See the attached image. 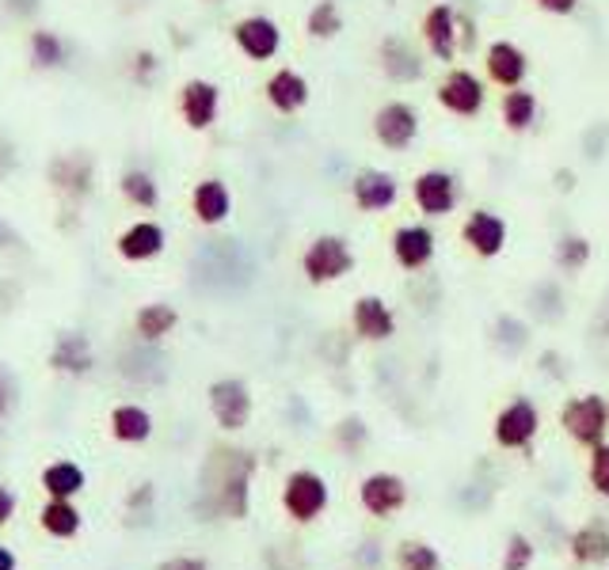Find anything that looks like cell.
I'll return each instance as SVG.
<instances>
[{
  "label": "cell",
  "mask_w": 609,
  "mask_h": 570,
  "mask_svg": "<svg viewBox=\"0 0 609 570\" xmlns=\"http://www.w3.org/2000/svg\"><path fill=\"white\" fill-rule=\"evenodd\" d=\"M435 100L438 107L457 118H480L488 107V85L472 69H465V65H450L445 77L438 80Z\"/></svg>",
  "instance_id": "2"
},
{
  "label": "cell",
  "mask_w": 609,
  "mask_h": 570,
  "mask_svg": "<svg viewBox=\"0 0 609 570\" xmlns=\"http://www.w3.org/2000/svg\"><path fill=\"white\" fill-rule=\"evenodd\" d=\"M400 567L404 570H435L438 555L427 544H404L400 547Z\"/></svg>",
  "instance_id": "35"
},
{
  "label": "cell",
  "mask_w": 609,
  "mask_h": 570,
  "mask_svg": "<svg viewBox=\"0 0 609 570\" xmlns=\"http://www.w3.org/2000/svg\"><path fill=\"white\" fill-rule=\"evenodd\" d=\"M351 202L362 213H385L400 202V179L385 168H362L351 179Z\"/></svg>",
  "instance_id": "12"
},
{
  "label": "cell",
  "mask_w": 609,
  "mask_h": 570,
  "mask_svg": "<svg viewBox=\"0 0 609 570\" xmlns=\"http://www.w3.org/2000/svg\"><path fill=\"white\" fill-rule=\"evenodd\" d=\"M50 370L65 373V377H85V373L95 370V347L85 332H65L54 339V350H50Z\"/></svg>",
  "instance_id": "20"
},
{
  "label": "cell",
  "mask_w": 609,
  "mask_h": 570,
  "mask_svg": "<svg viewBox=\"0 0 609 570\" xmlns=\"http://www.w3.org/2000/svg\"><path fill=\"white\" fill-rule=\"evenodd\" d=\"M556 191H575V171L571 168H556Z\"/></svg>",
  "instance_id": "45"
},
{
  "label": "cell",
  "mask_w": 609,
  "mask_h": 570,
  "mask_svg": "<svg viewBox=\"0 0 609 570\" xmlns=\"http://www.w3.org/2000/svg\"><path fill=\"white\" fill-rule=\"evenodd\" d=\"M533 4H537V9L545 12V16H560V20H568V16H575L579 4H583V0H533Z\"/></svg>",
  "instance_id": "40"
},
{
  "label": "cell",
  "mask_w": 609,
  "mask_h": 570,
  "mask_svg": "<svg viewBox=\"0 0 609 570\" xmlns=\"http://www.w3.org/2000/svg\"><path fill=\"white\" fill-rule=\"evenodd\" d=\"M111 433L122 445H141V441L153 438V415L141 403H118L111 411Z\"/></svg>",
  "instance_id": "25"
},
{
  "label": "cell",
  "mask_w": 609,
  "mask_h": 570,
  "mask_svg": "<svg viewBox=\"0 0 609 570\" xmlns=\"http://www.w3.org/2000/svg\"><path fill=\"white\" fill-rule=\"evenodd\" d=\"M118 191L130 202L133 209H157L160 206V183L153 179V171L145 168H126L118 179Z\"/></svg>",
  "instance_id": "30"
},
{
  "label": "cell",
  "mask_w": 609,
  "mask_h": 570,
  "mask_svg": "<svg viewBox=\"0 0 609 570\" xmlns=\"http://www.w3.org/2000/svg\"><path fill=\"white\" fill-rule=\"evenodd\" d=\"M591 483L598 487L601 494H609V445H606V441H598V445H594V456H591Z\"/></svg>",
  "instance_id": "37"
},
{
  "label": "cell",
  "mask_w": 609,
  "mask_h": 570,
  "mask_svg": "<svg viewBox=\"0 0 609 570\" xmlns=\"http://www.w3.org/2000/svg\"><path fill=\"white\" fill-rule=\"evenodd\" d=\"M560 423L579 445H598L606 438V426H609V403L601 396H579L571 400L568 407L560 411Z\"/></svg>",
  "instance_id": "10"
},
{
  "label": "cell",
  "mask_w": 609,
  "mask_h": 570,
  "mask_svg": "<svg viewBox=\"0 0 609 570\" xmlns=\"http://www.w3.org/2000/svg\"><path fill=\"white\" fill-rule=\"evenodd\" d=\"M507 236H510V229H507V221H503L495 209H472L469 217H465V224H462V239H465V247H469L477 259H495V255H503V247H507Z\"/></svg>",
  "instance_id": "13"
},
{
  "label": "cell",
  "mask_w": 609,
  "mask_h": 570,
  "mask_svg": "<svg viewBox=\"0 0 609 570\" xmlns=\"http://www.w3.org/2000/svg\"><path fill=\"white\" fill-rule=\"evenodd\" d=\"M537 407H533L530 400H515L510 407L500 411V418H495V441L507 449H522L533 441V433H537Z\"/></svg>",
  "instance_id": "22"
},
{
  "label": "cell",
  "mask_w": 609,
  "mask_h": 570,
  "mask_svg": "<svg viewBox=\"0 0 609 570\" xmlns=\"http://www.w3.org/2000/svg\"><path fill=\"white\" fill-rule=\"evenodd\" d=\"M165 247H168V232H165V224H157V221H133V224H126L122 232H118V239H115V251H118V259L122 262H153V259H160L165 255Z\"/></svg>",
  "instance_id": "16"
},
{
  "label": "cell",
  "mask_w": 609,
  "mask_h": 570,
  "mask_svg": "<svg viewBox=\"0 0 609 570\" xmlns=\"http://www.w3.org/2000/svg\"><path fill=\"white\" fill-rule=\"evenodd\" d=\"M0 570H16V552L0 544Z\"/></svg>",
  "instance_id": "46"
},
{
  "label": "cell",
  "mask_w": 609,
  "mask_h": 570,
  "mask_svg": "<svg viewBox=\"0 0 609 570\" xmlns=\"http://www.w3.org/2000/svg\"><path fill=\"white\" fill-rule=\"evenodd\" d=\"M537 115H541V103L537 95L530 92V88H510V92H503L500 100V122L507 126L510 133H526L537 126Z\"/></svg>",
  "instance_id": "24"
},
{
  "label": "cell",
  "mask_w": 609,
  "mask_h": 570,
  "mask_svg": "<svg viewBox=\"0 0 609 570\" xmlns=\"http://www.w3.org/2000/svg\"><path fill=\"white\" fill-rule=\"evenodd\" d=\"M571 552H575V559H583V562H606L609 559V529H606V521L583 524V529L575 532V540H571Z\"/></svg>",
  "instance_id": "32"
},
{
  "label": "cell",
  "mask_w": 609,
  "mask_h": 570,
  "mask_svg": "<svg viewBox=\"0 0 609 570\" xmlns=\"http://www.w3.org/2000/svg\"><path fill=\"white\" fill-rule=\"evenodd\" d=\"M176 324H180V312H176L172 305H165V301H157V305H141L138 316H133V332H138L145 342H160V339H168V335L176 332Z\"/></svg>",
  "instance_id": "27"
},
{
  "label": "cell",
  "mask_w": 609,
  "mask_h": 570,
  "mask_svg": "<svg viewBox=\"0 0 609 570\" xmlns=\"http://www.w3.org/2000/svg\"><path fill=\"white\" fill-rule=\"evenodd\" d=\"M4 9H9L16 20H31V16H39L42 0H4Z\"/></svg>",
  "instance_id": "42"
},
{
  "label": "cell",
  "mask_w": 609,
  "mask_h": 570,
  "mask_svg": "<svg viewBox=\"0 0 609 570\" xmlns=\"http://www.w3.org/2000/svg\"><path fill=\"white\" fill-rule=\"evenodd\" d=\"M263 95L278 115H301V111L309 107V100H313V88H309L304 73L282 65V69H274L271 77H267Z\"/></svg>",
  "instance_id": "18"
},
{
  "label": "cell",
  "mask_w": 609,
  "mask_h": 570,
  "mask_svg": "<svg viewBox=\"0 0 609 570\" xmlns=\"http://www.w3.org/2000/svg\"><path fill=\"white\" fill-rule=\"evenodd\" d=\"M377 62H381V73L392 80V85H415L427 73V62L415 50V42H407L404 35H389L377 47Z\"/></svg>",
  "instance_id": "17"
},
{
  "label": "cell",
  "mask_w": 609,
  "mask_h": 570,
  "mask_svg": "<svg viewBox=\"0 0 609 570\" xmlns=\"http://www.w3.org/2000/svg\"><path fill=\"white\" fill-rule=\"evenodd\" d=\"M530 559H533L530 540L515 536V540H510V552H507V559H503V567H507V570H526V562H530Z\"/></svg>",
  "instance_id": "39"
},
{
  "label": "cell",
  "mask_w": 609,
  "mask_h": 570,
  "mask_svg": "<svg viewBox=\"0 0 609 570\" xmlns=\"http://www.w3.org/2000/svg\"><path fill=\"white\" fill-rule=\"evenodd\" d=\"M423 118L407 100H385L374 111V141L389 153H407L419 141Z\"/></svg>",
  "instance_id": "3"
},
{
  "label": "cell",
  "mask_w": 609,
  "mask_h": 570,
  "mask_svg": "<svg viewBox=\"0 0 609 570\" xmlns=\"http://www.w3.org/2000/svg\"><path fill=\"white\" fill-rule=\"evenodd\" d=\"M484 77L503 92L522 88L530 77V54L515 39H492L484 47Z\"/></svg>",
  "instance_id": "7"
},
{
  "label": "cell",
  "mask_w": 609,
  "mask_h": 570,
  "mask_svg": "<svg viewBox=\"0 0 609 570\" xmlns=\"http://www.w3.org/2000/svg\"><path fill=\"white\" fill-rule=\"evenodd\" d=\"M206 400H210V415L218 418L221 430L236 433L248 426L251 418V392L244 380L236 377H221L210 385V392H206Z\"/></svg>",
  "instance_id": "8"
},
{
  "label": "cell",
  "mask_w": 609,
  "mask_h": 570,
  "mask_svg": "<svg viewBox=\"0 0 609 570\" xmlns=\"http://www.w3.org/2000/svg\"><path fill=\"white\" fill-rule=\"evenodd\" d=\"M362 506L377 517L392 514V509L404 506V483L397 476H389V471H377V476H370L362 483Z\"/></svg>",
  "instance_id": "26"
},
{
  "label": "cell",
  "mask_w": 609,
  "mask_h": 570,
  "mask_svg": "<svg viewBox=\"0 0 609 570\" xmlns=\"http://www.w3.org/2000/svg\"><path fill=\"white\" fill-rule=\"evenodd\" d=\"M594 247L586 236H579V232H563L560 239H556V267L563 270V274H579V270L591 262Z\"/></svg>",
  "instance_id": "33"
},
{
  "label": "cell",
  "mask_w": 609,
  "mask_h": 570,
  "mask_svg": "<svg viewBox=\"0 0 609 570\" xmlns=\"http://www.w3.org/2000/svg\"><path fill=\"white\" fill-rule=\"evenodd\" d=\"M9 244H16V232H12L9 224L0 221V247H9Z\"/></svg>",
  "instance_id": "47"
},
{
  "label": "cell",
  "mask_w": 609,
  "mask_h": 570,
  "mask_svg": "<svg viewBox=\"0 0 609 570\" xmlns=\"http://www.w3.org/2000/svg\"><path fill=\"white\" fill-rule=\"evenodd\" d=\"M50 186H54L62 198L69 202H80L88 198V194L95 191V164L88 153H62L50 160V171H47Z\"/></svg>",
  "instance_id": "11"
},
{
  "label": "cell",
  "mask_w": 609,
  "mask_h": 570,
  "mask_svg": "<svg viewBox=\"0 0 609 570\" xmlns=\"http://www.w3.org/2000/svg\"><path fill=\"white\" fill-rule=\"evenodd\" d=\"M435 251H438V236L427 221H407L392 232V259H397L400 270H412L415 274V270L430 267Z\"/></svg>",
  "instance_id": "14"
},
{
  "label": "cell",
  "mask_w": 609,
  "mask_h": 570,
  "mask_svg": "<svg viewBox=\"0 0 609 570\" xmlns=\"http://www.w3.org/2000/svg\"><path fill=\"white\" fill-rule=\"evenodd\" d=\"M39 524L54 540H73L80 532V524H85V517L73 506V498H50L47 506L39 509Z\"/></svg>",
  "instance_id": "28"
},
{
  "label": "cell",
  "mask_w": 609,
  "mask_h": 570,
  "mask_svg": "<svg viewBox=\"0 0 609 570\" xmlns=\"http://www.w3.org/2000/svg\"><path fill=\"white\" fill-rule=\"evenodd\" d=\"M351 324H354V332H359V339H366V342H389L392 335H397V316H392L389 305L374 294L354 301Z\"/></svg>",
  "instance_id": "21"
},
{
  "label": "cell",
  "mask_w": 609,
  "mask_h": 570,
  "mask_svg": "<svg viewBox=\"0 0 609 570\" xmlns=\"http://www.w3.org/2000/svg\"><path fill=\"white\" fill-rule=\"evenodd\" d=\"M160 570H206V562L198 555H176V559L160 562Z\"/></svg>",
  "instance_id": "43"
},
{
  "label": "cell",
  "mask_w": 609,
  "mask_h": 570,
  "mask_svg": "<svg viewBox=\"0 0 609 570\" xmlns=\"http://www.w3.org/2000/svg\"><path fill=\"white\" fill-rule=\"evenodd\" d=\"M221 115V88L206 77H191L180 88V118L191 133H206Z\"/></svg>",
  "instance_id": "9"
},
{
  "label": "cell",
  "mask_w": 609,
  "mask_h": 570,
  "mask_svg": "<svg viewBox=\"0 0 609 570\" xmlns=\"http://www.w3.org/2000/svg\"><path fill=\"white\" fill-rule=\"evenodd\" d=\"M609 148V122H598L583 133V156L586 160H601Z\"/></svg>",
  "instance_id": "36"
},
{
  "label": "cell",
  "mask_w": 609,
  "mask_h": 570,
  "mask_svg": "<svg viewBox=\"0 0 609 570\" xmlns=\"http://www.w3.org/2000/svg\"><path fill=\"white\" fill-rule=\"evenodd\" d=\"M12 514H16V494L9 487H0V529L12 521Z\"/></svg>",
  "instance_id": "44"
},
{
  "label": "cell",
  "mask_w": 609,
  "mask_h": 570,
  "mask_svg": "<svg viewBox=\"0 0 609 570\" xmlns=\"http://www.w3.org/2000/svg\"><path fill=\"white\" fill-rule=\"evenodd\" d=\"M354 247L347 236H336V232H324L313 244L304 247L301 255V274L313 285H332L339 277H347L354 270Z\"/></svg>",
  "instance_id": "1"
},
{
  "label": "cell",
  "mask_w": 609,
  "mask_h": 570,
  "mask_svg": "<svg viewBox=\"0 0 609 570\" xmlns=\"http://www.w3.org/2000/svg\"><path fill=\"white\" fill-rule=\"evenodd\" d=\"M419 39L427 47V54L435 62H442L450 69L457 57H462V47H457V9H453L450 0H438L423 12L419 20Z\"/></svg>",
  "instance_id": "5"
},
{
  "label": "cell",
  "mask_w": 609,
  "mask_h": 570,
  "mask_svg": "<svg viewBox=\"0 0 609 570\" xmlns=\"http://www.w3.org/2000/svg\"><path fill=\"white\" fill-rule=\"evenodd\" d=\"M12 407H16V380H12V373L0 370V418L9 415Z\"/></svg>",
  "instance_id": "41"
},
{
  "label": "cell",
  "mask_w": 609,
  "mask_h": 570,
  "mask_svg": "<svg viewBox=\"0 0 609 570\" xmlns=\"http://www.w3.org/2000/svg\"><path fill=\"white\" fill-rule=\"evenodd\" d=\"M477 42H480V27L469 12H457V47L462 54H477Z\"/></svg>",
  "instance_id": "38"
},
{
  "label": "cell",
  "mask_w": 609,
  "mask_h": 570,
  "mask_svg": "<svg viewBox=\"0 0 609 570\" xmlns=\"http://www.w3.org/2000/svg\"><path fill=\"white\" fill-rule=\"evenodd\" d=\"M233 42L248 62H274L282 54V27L263 12H251L233 24Z\"/></svg>",
  "instance_id": "6"
},
{
  "label": "cell",
  "mask_w": 609,
  "mask_h": 570,
  "mask_svg": "<svg viewBox=\"0 0 609 570\" xmlns=\"http://www.w3.org/2000/svg\"><path fill=\"white\" fill-rule=\"evenodd\" d=\"M191 213L206 229H221V224L233 217V191L221 179H198L195 191H191Z\"/></svg>",
  "instance_id": "19"
},
{
  "label": "cell",
  "mask_w": 609,
  "mask_h": 570,
  "mask_svg": "<svg viewBox=\"0 0 609 570\" xmlns=\"http://www.w3.org/2000/svg\"><path fill=\"white\" fill-rule=\"evenodd\" d=\"M412 202L423 217H450L462 202V183L457 176L445 168H423L419 176L412 179Z\"/></svg>",
  "instance_id": "4"
},
{
  "label": "cell",
  "mask_w": 609,
  "mask_h": 570,
  "mask_svg": "<svg viewBox=\"0 0 609 570\" xmlns=\"http://www.w3.org/2000/svg\"><path fill=\"white\" fill-rule=\"evenodd\" d=\"M69 57H73L69 42L57 31H50V27H35V31L27 35V62H31V69L57 73L69 65Z\"/></svg>",
  "instance_id": "23"
},
{
  "label": "cell",
  "mask_w": 609,
  "mask_h": 570,
  "mask_svg": "<svg viewBox=\"0 0 609 570\" xmlns=\"http://www.w3.org/2000/svg\"><path fill=\"white\" fill-rule=\"evenodd\" d=\"M282 506L294 521H313L324 506H328V483L316 471H294L282 491Z\"/></svg>",
  "instance_id": "15"
},
{
  "label": "cell",
  "mask_w": 609,
  "mask_h": 570,
  "mask_svg": "<svg viewBox=\"0 0 609 570\" xmlns=\"http://www.w3.org/2000/svg\"><path fill=\"white\" fill-rule=\"evenodd\" d=\"M42 491L50 498H77L85 491V468L73 461H54L42 468Z\"/></svg>",
  "instance_id": "29"
},
{
  "label": "cell",
  "mask_w": 609,
  "mask_h": 570,
  "mask_svg": "<svg viewBox=\"0 0 609 570\" xmlns=\"http://www.w3.org/2000/svg\"><path fill=\"white\" fill-rule=\"evenodd\" d=\"M304 31L309 39L316 42H332L344 35V9H339V0H316L309 16H304Z\"/></svg>",
  "instance_id": "31"
},
{
  "label": "cell",
  "mask_w": 609,
  "mask_h": 570,
  "mask_svg": "<svg viewBox=\"0 0 609 570\" xmlns=\"http://www.w3.org/2000/svg\"><path fill=\"white\" fill-rule=\"evenodd\" d=\"M160 77V54L157 50H138V54L130 57V80L138 88H153Z\"/></svg>",
  "instance_id": "34"
}]
</instances>
